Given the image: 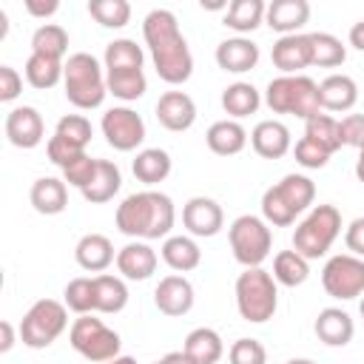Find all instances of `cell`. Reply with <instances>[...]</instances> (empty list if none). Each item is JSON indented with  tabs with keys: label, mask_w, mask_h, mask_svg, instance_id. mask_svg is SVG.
I'll return each instance as SVG.
<instances>
[{
	"label": "cell",
	"mask_w": 364,
	"mask_h": 364,
	"mask_svg": "<svg viewBox=\"0 0 364 364\" xmlns=\"http://www.w3.org/2000/svg\"><path fill=\"white\" fill-rule=\"evenodd\" d=\"M142 37L151 51L154 68L162 82L182 85L193 74V54L188 48V40L179 31L176 14L168 9H154L142 20Z\"/></svg>",
	"instance_id": "obj_1"
},
{
	"label": "cell",
	"mask_w": 364,
	"mask_h": 364,
	"mask_svg": "<svg viewBox=\"0 0 364 364\" xmlns=\"http://www.w3.org/2000/svg\"><path fill=\"white\" fill-rule=\"evenodd\" d=\"M173 222H176L173 202L168 193L159 191H139L117 205V230L139 242L168 239Z\"/></svg>",
	"instance_id": "obj_2"
},
{
	"label": "cell",
	"mask_w": 364,
	"mask_h": 364,
	"mask_svg": "<svg viewBox=\"0 0 364 364\" xmlns=\"http://www.w3.org/2000/svg\"><path fill=\"white\" fill-rule=\"evenodd\" d=\"M313 199H316L313 179L301 173H287L262 193V216L273 228H287L296 222L301 210L313 205Z\"/></svg>",
	"instance_id": "obj_3"
},
{
	"label": "cell",
	"mask_w": 364,
	"mask_h": 364,
	"mask_svg": "<svg viewBox=\"0 0 364 364\" xmlns=\"http://www.w3.org/2000/svg\"><path fill=\"white\" fill-rule=\"evenodd\" d=\"M63 88H65V100L74 108L80 111L100 108L108 94V82H105L100 60L88 51L68 54L65 68H63Z\"/></svg>",
	"instance_id": "obj_4"
},
{
	"label": "cell",
	"mask_w": 364,
	"mask_h": 364,
	"mask_svg": "<svg viewBox=\"0 0 364 364\" xmlns=\"http://www.w3.org/2000/svg\"><path fill=\"white\" fill-rule=\"evenodd\" d=\"M264 105L273 114H293L299 119H310V117L321 114L318 82L310 80L307 74H282L267 82Z\"/></svg>",
	"instance_id": "obj_5"
},
{
	"label": "cell",
	"mask_w": 364,
	"mask_h": 364,
	"mask_svg": "<svg viewBox=\"0 0 364 364\" xmlns=\"http://www.w3.org/2000/svg\"><path fill=\"white\" fill-rule=\"evenodd\" d=\"M236 310L250 324H264L276 316L279 307V287L273 273L264 267H245L236 279Z\"/></svg>",
	"instance_id": "obj_6"
},
{
	"label": "cell",
	"mask_w": 364,
	"mask_h": 364,
	"mask_svg": "<svg viewBox=\"0 0 364 364\" xmlns=\"http://www.w3.org/2000/svg\"><path fill=\"white\" fill-rule=\"evenodd\" d=\"M341 233V213L336 205H313V210L293 230V250L307 262L321 259Z\"/></svg>",
	"instance_id": "obj_7"
},
{
	"label": "cell",
	"mask_w": 364,
	"mask_h": 364,
	"mask_svg": "<svg viewBox=\"0 0 364 364\" xmlns=\"http://www.w3.org/2000/svg\"><path fill=\"white\" fill-rule=\"evenodd\" d=\"M228 242L233 250V259L242 267H262V262L270 256V245H273V233L270 225L262 216L253 213H242L230 222L228 228Z\"/></svg>",
	"instance_id": "obj_8"
},
{
	"label": "cell",
	"mask_w": 364,
	"mask_h": 364,
	"mask_svg": "<svg viewBox=\"0 0 364 364\" xmlns=\"http://www.w3.org/2000/svg\"><path fill=\"white\" fill-rule=\"evenodd\" d=\"M65 327H68V307L57 299H40L26 310L20 321V341L31 350H43L51 347Z\"/></svg>",
	"instance_id": "obj_9"
},
{
	"label": "cell",
	"mask_w": 364,
	"mask_h": 364,
	"mask_svg": "<svg viewBox=\"0 0 364 364\" xmlns=\"http://www.w3.org/2000/svg\"><path fill=\"white\" fill-rule=\"evenodd\" d=\"M68 341L82 358H88L94 364H105V361L119 358V347H122L119 333L105 327L102 318H94L91 313L74 318V324L68 330Z\"/></svg>",
	"instance_id": "obj_10"
},
{
	"label": "cell",
	"mask_w": 364,
	"mask_h": 364,
	"mask_svg": "<svg viewBox=\"0 0 364 364\" xmlns=\"http://www.w3.org/2000/svg\"><path fill=\"white\" fill-rule=\"evenodd\" d=\"M321 287L327 290V296L341 301L364 296V259L353 253H338L327 259L321 270Z\"/></svg>",
	"instance_id": "obj_11"
},
{
	"label": "cell",
	"mask_w": 364,
	"mask_h": 364,
	"mask_svg": "<svg viewBox=\"0 0 364 364\" xmlns=\"http://www.w3.org/2000/svg\"><path fill=\"white\" fill-rule=\"evenodd\" d=\"M100 128H102L105 142H108L114 151H122V154L136 151V148L142 145V139H145V122H142V117H139L134 108H128V105H114V108H108V111L102 114Z\"/></svg>",
	"instance_id": "obj_12"
},
{
	"label": "cell",
	"mask_w": 364,
	"mask_h": 364,
	"mask_svg": "<svg viewBox=\"0 0 364 364\" xmlns=\"http://www.w3.org/2000/svg\"><path fill=\"white\" fill-rule=\"evenodd\" d=\"M182 225L188 228L191 236L210 239V236H216L225 228L222 205L216 199H210V196H193L182 208Z\"/></svg>",
	"instance_id": "obj_13"
},
{
	"label": "cell",
	"mask_w": 364,
	"mask_h": 364,
	"mask_svg": "<svg viewBox=\"0 0 364 364\" xmlns=\"http://www.w3.org/2000/svg\"><path fill=\"white\" fill-rule=\"evenodd\" d=\"M6 136L14 148H23V151H31L43 142L46 136V125H43V117L34 105H17L6 114Z\"/></svg>",
	"instance_id": "obj_14"
},
{
	"label": "cell",
	"mask_w": 364,
	"mask_h": 364,
	"mask_svg": "<svg viewBox=\"0 0 364 364\" xmlns=\"http://www.w3.org/2000/svg\"><path fill=\"white\" fill-rule=\"evenodd\" d=\"M270 60H273V65L282 74H301L304 68L313 65V43H310V34H301L299 31V34L279 37L273 43Z\"/></svg>",
	"instance_id": "obj_15"
},
{
	"label": "cell",
	"mask_w": 364,
	"mask_h": 364,
	"mask_svg": "<svg viewBox=\"0 0 364 364\" xmlns=\"http://www.w3.org/2000/svg\"><path fill=\"white\" fill-rule=\"evenodd\" d=\"M193 284L179 276V273H171L165 279H159L156 290H154V304L162 316H171V318H179L185 313H191L193 307Z\"/></svg>",
	"instance_id": "obj_16"
},
{
	"label": "cell",
	"mask_w": 364,
	"mask_h": 364,
	"mask_svg": "<svg viewBox=\"0 0 364 364\" xmlns=\"http://www.w3.org/2000/svg\"><path fill=\"white\" fill-rule=\"evenodd\" d=\"M156 264H159V256L148 242L134 239V242H128L117 250V270H119L122 279L145 282L156 273Z\"/></svg>",
	"instance_id": "obj_17"
},
{
	"label": "cell",
	"mask_w": 364,
	"mask_h": 364,
	"mask_svg": "<svg viewBox=\"0 0 364 364\" xmlns=\"http://www.w3.org/2000/svg\"><path fill=\"white\" fill-rule=\"evenodd\" d=\"M156 119L162 128L179 134V131H188L193 122H196V102L191 94L185 91H165L159 100H156Z\"/></svg>",
	"instance_id": "obj_18"
},
{
	"label": "cell",
	"mask_w": 364,
	"mask_h": 364,
	"mask_svg": "<svg viewBox=\"0 0 364 364\" xmlns=\"http://www.w3.org/2000/svg\"><path fill=\"white\" fill-rule=\"evenodd\" d=\"M259 63V46L250 37H228L216 46V65L230 74H245L256 68Z\"/></svg>",
	"instance_id": "obj_19"
},
{
	"label": "cell",
	"mask_w": 364,
	"mask_h": 364,
	"mask_svg": "<svg viewBox=\"0 0 364 364\" xmlns=\"http://www.w3.org/2000/svg\"><path fill=\"white\" fill-rule=\"evenodd\" d=\"M310 20V3L307 0H273L267 3L264 11V23L279 31L282 37L287 34H299V28Z\"/></svg>",
	"instance_id": "obj_20"
},
{
	"label": "cell",
	"mask_w": 364,
	"mask_h": 364,
	"mask_svg": "<svg viewBox=\"0 0 364 364\" xmlns=\"http://www.w3.org/2000/svg\"><path fill=\"white\" fill-rule=\"evenodd\" d=\"M250 145L264 159H282L290 151V128L279 119H262L250 131Z\"/></svg>",
	"instance_id": "obj_21"
},
{
	"label": "cell",
	"mask_w": 364,
	"mask_h": 364,
	"mask_svg": "<svg viewBox=\"0 0 364 364\" xmlns=\"http://www.w3.org/2000/svg\"><path fill=\"white\" fill-rule=\"evenodd\" d=\"M313 330H316V336H318L321 344H327V347H344V344L353 341L355 324H353V318H350L347 310H341V307H324V310H318Z\"/></svg>",
	"instance_id": "obj_22"
},
{
	"label": "cell",
	"mask_w": 364,
	"mask_h": 364,
	"mask_svg": "<svg viewBox=\"0 0 364 364\" xmlns=\"http://www.w3.org/2000/svg\"><path fill=\"white\" fill-rule=\"evenodd\" d=\"M74 259L82 270L88 273H102L111 267V262H117V253H114V245L108 236L102 233H85L77 247H74Z\"/></svg>",
	"instance_id": "obj_23"
},
{
	"label": "cell",
	"mask_w": 364,
	"mask_h": 364,
	"mask_svg": "<svg viewBox=\"0 0 364 364\" xmlns=\"http://www.w3.org/2000/svg\"><path fill=\"white\" fill-rule=\"evenodd\" d=\"M321 111H350L358 102V85L350 74H330L318 82Z\"/></svg>",
	"instance_id": "obj_24"
},
{
	"label": "cell",
	"mask_w": 364,
	"mask_h": 364,
	"mask_svg": "<svg viewBox=\"0 0 364 364\" xmlns=\"http://www.w3.org/2000/svg\"><path fill=\"white\" fill-rule=\"evenodd\" d=\"M28 202H31V208H34L37 213H43V216H57V213H63L65 205H68V188H65V182L57 179V176H40V179H34V185H31V191H28Z\"/></svg>",
	"instance_id": "obj_25"
},
{
	"label": "cell",
	"mask_w": 364,
	"mask_h": 364,
	"mask_svg": "<svg viewBox=\"0 0 364 364\" xmlns=\"http://www.w3.org/2000/svg\"><path fill=\"white\" fill-rule=\"evenodd\" d=\"M205 142L216 156H236L247 145V131L239 119H219L208 128Z\"/></svg>",
	"instance_id": "obj_26"
},
{
	"label": "cell",
	"mask_w": 364,
	"mask_h": 364,
	"mask_svg": "<svg viewBox=\"0 0 364 364\" xmlns=\"http://www.w3.org/2000/svg\"><path fill=\"white\" fill-rule=\"evenodd\" d=\"M159 253H162V262H165L171 270H176V273L196 270L199 262H202V250H199L196 239H193V236H182V233H179V236H168V239L162 242Z\"/></svg>",
	"instance_id": "obj_27"
},
{
	"label": "cell",
	"mask_w": 364,
	"mask_h": 364,
	"mask_svg": "<svg viewBox=\"0 0 364 364\" xmlns=\"http://www.w3.org/2000/svg\"><path fill=\"white\" fill-rule=\"evenodd\" d=\"M182 350L196 361V364H216L225 355V341L213 327H196L185 336Z\"/></svg>",
	"instance_id": "obj_28"
},
{
	"label": "cell",
	"mask_w": 364,
	"mask_h": 364,
	"mask_svg": "<svg viewBox=\"0 0 364 364\" xmlns=\"http://www.w3.org/2000/svg\"><path fill=\"white\" fill-rule=\"evenodd\" d=\"M262 105V94L256 91V85L250 82H230L225 91H222V108L228 114V119H242V117H250L256 114Z\"/></svg>",
	"instance_id": "obj_29"
},
{
	"label": "cell",
	"mask_w": 364,
	"mask_h": 364,
	"mask_svg": "<svg viewBox=\"0 0 364 364\" xmlns=\"http://www.w3.org/2000/svg\"><path fill=\"white\" fill-rule=\"evenodd\" d=\"M171 154L162 151V148H142L134 162H131V171L139 182L145 185H156V182H165L168 173H171Z\"/></svg>",
	"instance_id": "obj_30"
},
{
	"label": "cell",
	"mask_w": 364,
	"mask_h": 364,
	"mask_svg": "<svg viewBox=\"0 0 364 364\" xmlns=\"http://www.w3.org/2000/svg\"><path fill=\"white\" fill-rule=\"evenodd\" d=\"M119 188H122V173H119V168H117L111 159H100L91 185H88L85 191H80V193H82L85 202L102 205V202H111Z\"/></svg>",
	"instance_id": "obj_31"
},
{
	"label": "cell",
	"mask_w": 364,
	"mask_h": 364,
	"mask_svg": "<svg viewBox=\"0 0 364 364\" xmlns=\"http://www.w3.org/2000/svg\"><path fill=\"white\" fill-rule=\"evenodd\" d=\"M264 11H267V3L262 0H233L225 11V26L233 28L239 37H245L264 23Z\"/></svg>",
	"instance_id": "obj_32"
},
{
	"label": "cell",
	"mask_w": 364,
	"mask_h": 364,
	"mask_svg": "<svg viewBox=\"0 0 364 364\" xmlns=\"http://www.w3.org/2000/svg\"><path fill=\"white\" fill-rule=\"evenodd\" d=\"M94 296H97V313H122L128 304V287L122 276H111V273L94 276Z\"/></svg>",
	"instance_id": "obj_33"
},
{
	"label": "cell",
	"mask_w": 364,
	"mask_h": 364,
	"mask_svg": "<svg viewBox=\"0 0 364 364\" xmlns=\"http://www.w3.org/2000/svg\"><path fill=\"white\" fill-rule=\"evenodd\" d=\"M310 276V262L296 250H279L273 256V279L284 287H299Z\"/></svg>",
	"instance_id": "obj_34"
},
{
	"label": "cell",
	"mask_w": 364,
	"mask_h": 364,
	"mask_svg": "<svg viewBox=\"0 0 364 364\" xmlns=\"http://www.w3.org/2000/svg\"><path fill=\"white\" fill-rule=\"evenodd\" d=\"M63 68H65V63L63 60H54V57H46V54H31L28 60H26V80H28V85H34V88H54L60 80H63Z\"/></svg>",
	"instance_id": "obj_35"
},
{
	"label": "cell",
	"mask_w": 364,
	"mask_h": 364,
	"mask_svg": "<svg viewBox=\"0 0 364 364\" xmlns=\"http://www.w3.org/2000/svg\"><path fill=\"white\" fill-rule=\"evenodd\" d=\"M105 82H108V94H114L122 102H134L148 91V80L142 68H131V71H105Z\"/></svg>",
	"instance_id": "obj_36"
},
{
	"label": "cell",
	"mask_w": 364,
	"mask_h": 364,
	"mask_svg": "<svg viewBox=\"0 0 364 364\" xmlns=\"http://www.w3.org/2000/svg\"><path fill=\"white\" fill-rule=\"evenodd\" d=\"M102 60H105V71H131V68H142L145 54L134 40L119 37V40H111L105 46Z\"/></svg>",
	"instance_id": "obj_37"
},
{
	"label": "cell",
	"mask_w": 364,
	"mask_h": 364,
	"mask_svg": "<svg viewBox=\"0 0 364 364\" xmlns=\"http://www.w3.org/2000/svg\"><path fill=\"white\" fill-rule=\"evenodd\" d=\"M68 51V31L57 23H43L31 34V54H46L54 60H63Z\"/></svg>",
	"instance_id": "obj_38"
},
{
	"label": "cell",
	"mask_w": 364,
	"mask_h": 364,
	"mask_svg": "<svg viewBox=\"0 0 364 364\" xmlns=\"http://www.w3.org/2000/svg\"><path fill=\"white\" fill-rule=\"evenodd\" d=\"M310 43H313V65H321V68H336L347 60V48L344 43L330 34V31H313L310 34Z\"/></svg>",
	"instance_id": "obj_39"
},
{
	"label": "cell",
	"mask_w": 364,
	"mask_h": 364,
	"mask_svg": "<svg viewBox=\"0 0 364 364\" xmlns=\"http://www.w3.org/2000/svg\"><path fill=\"white\" fill-rule=\"evenodd\" d=\"M304 136L313 139L316 145H321L324 151L336 154L341 148V134H338V119H333L330 114H316L310 119H304Z\"/></svg>",
	"instance_id": "obj_40"
},
{
	"label": "cell",
	"mask_w": 364,
	"mask_h": 364,
	"mask_svg": "<svg viewBox=\"0 0 364 364\" xmlns=\"http://www.w3.org/2000/svg\"><path fill=\"white\" fill-rule=\"evenodd\" d=\"M63 304L68 310H74L77 316H88L97 310V296H94V279L88 276H77L65 284L63 290Z\"/></svg>",
	"instance_id": "obj_41"
},
{
	"label": "cell",
	"mask_w": 364,
	"mask_h": 364,
	"mask_svg": "<svg viewBox=\"0 0 364 364\" xmlns=\"http://www.w3.org/2000/svg\"><path fill=\"white\" fill-rule=\"evenodd\" d=\"M88 14L105 28H122L131 20V3L128 0H91Z\"/></svg>",
	"instance_id": "obj_42"
},
{
	"label": "cell",
	"mask_w": 364,
	"mask_h": 364,
	"mask_svg": "<svg viewBox=\"0 0 364 364\" xmlns=\"http://www.w3.org/2000/svg\"><path fill=\"white\" fill-rule=\"evenodd\" d=\"M54 134H60L63 139H68V142L85 148V145L91 142V136H94V128H91V122H88L82 114H65V117L57 119Z\"/></svg>",
	"instance_id": "obj_43"
},
{
	"label": "cell",
	"mask_w": 364,
	"mask_h": 364,
	"mask_svg": "<svg viewBox=\"0 0 364 364\" xmlns=\"http://www.w3.org/2000/svg\"><path fill=\"white\" fill-rule=\"evenodd\" d=\"M230 364H267V350L256 338H236L228 350Z\"/></svg>",
	"instance_id": "obj_44"
},
{
	"label": "cell",
	"mask_w": 364,
	"mask_h": 364,
	"mask_svg": "<svg viewBox=\"0 0 364 364\" xmlns=\"http://www.w3.org/2000/svg\"><path fill=\"white\" fill-rule=\"evenodd\" d=\"M97 162H100V159H91L88 154H82L80 159H74L71 165L63 168V182H68V185L77 188V191H85V188L91 185L94 173H97Z\"/></svg>",
	"instance_id": "obj_45"
},
{
	"label": "cell",
	"mask_w": 364,
	"mask_h": 364,
	"mask_svg": "<svg viewBox=\"0 0 364 364\" xmlns=\"http://www.w3.org/2000/svg\"><path fill=\"white\" fill-rule=\"evenodd\" d=\"M293 156H296V162L301 165V168H310V171H316V168H324L327 162H330V151H324L321 145H316L313 139H307V136H301L299 142H296V148H293Z\"/></svg>",
	"instance_id": "obj_46"
},
{
	"label": "cell",
	"mask_w": 364,
	"mask_h": 364,
	"mask_svg": "<svg viewBox=\"0 0 364 364\" xmlns=\"http://www.w3.org/2000/svg\"><path fill=\"white\" fill-rule=\"evenodd\" d=\"M46 154H48V159H51L54 165L65 168V165H71L74 159H80V156L85 154V148H80V145L63 139L60 134H54V136H48V142H46Z\"/></svg>",
	"instance_id": "obj_47"
},
{
	"label": "cell",
	"mask_w": 364,
	"mask_h": 364,
	"mask_svg": "<svg viewBox=\"0 0 364 364\" xmlns=\"http://www.w3.org/2000/svg\"><path fill=\"white\" fill-rule=\"evenodd\" d=\"M338 134H341V145L361 148L364 145V114H347L338 122Z\"/></svg>",
	"instance_id": "obj_48"
},
{
	"label": "cell",
	"mask_w": 364,
	"mask_h": 364,
	"mask_svg": "<svg viewBox=\"0 0 364 364\" xmlns=\"http://www.w3.org/2000/svg\"><path fill=\"white\" fill-rule=\"evenodd\" d=\"M23 91V77L11 65H0V102L17 100Z\"/></svg>",
	"instance_id": "obj_49"
},
{
	"label": "cell",
	"mask_w": 364,
	"mask_h": 364,
	"mask_svg": "<svg viewBox=\"0 0 364 364\" xmlns=\"http://www.w3.org/2000/svg\"><path fill=\"white\" fill-rule=\"evenodd\" d=\"M344 245H347V250H350L353 256L364 259V216H358V219H353V222L347 225V230H344Z\"/></svg>",
	"instance_id": "obj_50"
},
{
	"label": "cell",
	"mask_w": 364,
	"mask_h": 364,
	"mask_svg": "<svg viewBox=\"0 0 364 364\" xmlns=\"http://www.w3.org/2000/svg\"><path fill=\"white\" fill-rule=\"evenodd\" d=\"M57 9H60V0H26V11L31 14V17H51V14H57Z\"/></svg>",
	"instance_id": "obj_51"
},
{
	"label": "cell",
	"mask_w": 364,
	"mask_h": 364,
	"mask_svg": "<svg viewBox=\"0 0 364 364\" xmlns=\"http://www.w3.org/2000/svg\"><path fill=\"white\" fill-rule=\"evenodd\" d=\"M347 40H350V46H353L355 51H364V20H358V23L350 26Z\"/></svg>",
	"instance_id": "obj_52"
},
{
	"label": "cell",
	"mask_w": 364,
	"mask_h": 364,
	"mask_svg": "<svg viewBox=\"0 0 364 364\" xmlns=\"http://www.w3.org/2000/svg\"><path fill=\"white\" fill-rule=\"evenodd\" d=\"M0 333H3V338H0V353H9V350L14 347V327H11V321H0Z\"/></svg>",
	"instance_id": "obj_53"
},
{
	"label": "cell",
	"mask_w": 364,
	"mask_h": 364,
	"mask_svg": "<svg viewBox=\"0 0 364 364\" xmlns=\"http://www.w3.org/2000/svg\"><path fill=\"white\" fill-rule=\"evenodd\" d=\"M162 361H165V364H196L185 350H173V353H168Z\"/></svg>",
	"instance_id": "obj_54"
},
{
	"label": "cell",
	"mask_w": 364,
	"mask_h": 364,
	"mask_svg": "<svg viewBox=\"0 0 364 364\" xmlns=\"http://www.w3.org/2000/svg\"><path fill=\"white\" fill-rule=\"evenodd\" d=\"M355 176H358V182H364V145L358 148V159H355Z\"/></svg>",
	"instance_id": "obj_55"
},
{
	"label": "cell",
	"mask_w": 364,
	"mask_h": 364,
	"mask_svg": "<svg viewBox=\"0 0 364 364\" xmlns=\"http://www.w3.org/2000/svg\"><path fill=\"white\" fill-rule=\"evenodd\" d=\"M105 364H136L131 355H119V358H114V361H105Z\"/></svg>",
	"instance_id": "obj_56"
},
{
	"label": "cell",
	"mask_w": 364,
	"mask_h": 364,
	"mask_svg": "<svg viewBox=\"0 0 364 364\" xmlns=\"http://www.w3.org/2000/svg\"><path fill=\"white\" fill-rule=\"evenodd\" d=\"M284 364H316L313 358H290V361H284Z\"/></svg>",
	"instance_id": "obj_57"
},
{
	"label": "cell",
	"mask_w": 364,
	"mask_h": 364,
	"mask_svg": "<svg viewBox=\"0 0 364 364\" xmlns=\"http://www.w3.org/2000/svg\"><path fill=\"white\" fill-rule=\"evenodd\" d=\"M358 313H361V318H364V299H361V304H358Z\"/></svg>",
	"instance_id": "obj_58"
},
{
	"label": "cell",
	"mask_w": 364,
	"mask_h": 364,
	"mask_svg": "<svg viewBox=\"0 0 364 364\" xmlns=\"http://www.w3.org/2000/svg\"><path fill=\"white\" fill-rule=\"evenodd\" d=\"M154 364H165V361H162V358H159V361H154Z\"/></svg>",
	"instance_id": "obj_59"
}]
</instances>
